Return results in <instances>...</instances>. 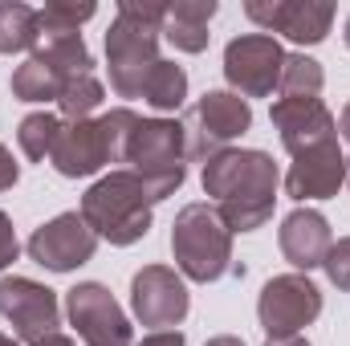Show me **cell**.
<instances>
[{"mask_svg": "<svg viewBox=\"0 0 350 346\" xmlns=\"http://www.w3.org/2000/svg\"><path fill=\"white\" fill-rule=\"evenodd\" d=\"M94 12H98L94 0H49L37 12V25L41 29H62V33H78Z\"/></svg>", "mask_w": 350, "mask_h": 346, "instance_id": "4316f807", "label": "cell"}, {"mask_svg": "<svg viewBox=\"0 0 350 346\" xmlns=\"http://www.w3.org/2000/svg\"><path fill=\"white\" fill-rule=\"evenodd\" d=\"M277 183V163L265 151L228 147L204 163V191L212 196V208L228 232H257L273 220Z\"/></svg>", "mask_w": 350, "mask_h": 346, "instance_id": "6da1fadb", "label": "cell"}, {"mask_svg": "<svg viewBox=\"0 0 350 346\" xmlns=\"http://www.w3.org/2000/svg\"><path fill=\"white\" fill-rule=\"evenodd\" d=\"M33 62L49 66L53 74L62 78H74V74H90V49L82 41V33H62V29H41L37 25V45H33Z\"/></svg>", "mask_w": 350, "mask_h": 346, "instance_id": "d6986e66", "label": "cell"}, {"mask_svg": "<svg viewBox=\"0 0 350 346\" xmlns=\"http://www.w3.org/2000/svg\"><path fill=\"white\" fill-rule=\"evenodd\" d=\"M253 127V110L241 94L232 90H208L183 118V139H187V159L208 163L212 155L228 151L232 139H241Z\"/></svg>", "mask_w": 350, "mask_h": 346, "instance_id": "8992f818", "label": "cell"}, {"mask_svg": "<svg viewBox=\"0 0 350 346\" xmlns=\"http://www.w3.org/2000/svg\"><path fill=\"white\" fill-rule=\"evenodd\" d=\"M342 183H347V155L338 151V143H330V147H318L293 159V168L285 175V196L297 204L330 200L338 196Z\"/></svg>", "mask_w": 350, "mask_h": 346, "instance_id": "9a60e30c", "label": "cell"}, {"mask_svg": "<svg viewBox=\"0 0 350 346\" xmlns=\"http://www.w3.org/2000/svg\"><path fill=\"white\" fill-rule=\"evenodd\" d=\"M66 314L70 326L86 338V346H135L131 318L122 314L114 293L98 281H82L66 293Z\"/></svg>", "mask_w": 350, "mask_h": 346, "instance_id": "9c48e42d", "label": "cell"}, {"mask_svg": "<svg viewBox=\"0 0 350 346\" xmlns=\"http://www.w3.org/2000/svg\"><path fill=\"white\" fill-rule=\"evenodd\" d=\"M347 183H350V159H347Z\"/></svg>", "mask_w": 350, "mask_h": 346, "instance_id": "74e56055", "label": "cell"}, {"mask_svg": "<svg viewBox=\"0 0 350 346\" xmlns=\"http://www.w3.org/2000/svg\"><path fill=\"white\" fill-rule=\"evenodd\" d=\"M94 249H98V237L82 220V212H62L29 237V257L49 273H74L78 265L94 257Z\"/></svg>", "mask_w": 350, "mask_h": 346, "instance_id": "7c38bea8", "label": "cell"}, {"mask_svg": "<svg viewBox=\"0 0 350 346\" xmlns=\"http://www.w3.org/2000/svg\"><path fill=\"white\" fill-rule=\"evenodd\" d=\"M342 37H347V49H350V16H347V33H342Z\"/></svg>", "mask_w": 350, "mask_h": 346, "instance_id": "8d00e7d4", "label": "cell"}, {"mask_svg": "<svg viewBox=\"0 0 350 346\" xmlns=\"http://www.w3.org/2000/svg\"><path fill=\"white\" fill-rule=\"evenodd\" d=\"M16 179H21V168H16V159H12V151L0 143V191H8V187H16Z\"/></svg>", "mask_w": 350, "mask_h": 346, "instance_id": "f546056e", "label": "cell"}, {"mask_svg": "<svg viewBox=\"0 0 350 346\" xmlns=\"http://www.w3.org/2000/svg\"><path fill=\"white\" fill-rule=\"evenodd\" d=\"M29 346H74V338H66V334H45V338H37V343H29Z\"/></svg>", "mask_w": 350, "mask_h": 346, "instance_id": "1f68e13d", "label": "cell"}, {"mask_svg": "<svg viewBox=\"0 0 350 346\" xmlns=\"http://www.w3.org/2000/svg\"><path fill=\"white\" fill-rule=\"evenodd\" d=\"M151 208H155V200L147 196L143 179L126 168L102 175L82 196V220L94 228L98 241H110L118 249H126L151 232Z\"/></svg>", "mask_w": 350, "mask_h": 346, "instance_id": "3957f363", "label": "cell"}, {"mask_svg": "<svg viewBox=\"0 0 350 346\" xmlns=\"http://www.w3.org/2000/svg\"><path fill=\"white\" fill-rule=\"evenodd\" d=\"M37 12L21 0H0V53H25L37 45Z\"/></svg>", "mask_w": 350, "mask_h": 346, "instance_id": "ffe728a7", "label": "cell"}, {"mask_svg": "<svg viewBox=\"0 0 350 346\" xmlns=\"http://www.w3.org/2000/svg\"><path fill=\"white\" fill-rule=\"evenodd\" d=\"M163 16H167V4H143V0L118 4L106 33V70L118 98H143L151 70L163 62L159 57Z\"/></svg>", "mask_w": 350, "mask_h": 346, "instance_id": "7a4b0ae2", "label": "cell"}, {"mask_svg": "<svg viewBox=\"0 0 350 346\" xmlns=\"http://www.w3.org/2000/svg\"><path fill=\"white\" fill-rule=\"evenodd\" d=\"M102 135H106V151H110V163H126V147H131V135L139 127V114L131 106H114L98 118Z\"/></svg>", "mask_w": 350, "mask_h": 346, "instance_id": "484cf974", "label": "cell"}, {"mask_svg": "<svg viewBox=\"0 0 350 346\" xmlns=\"http://www.w3.org/2000/svg\"><path fill=\"white\" fill-rule=\"evenodd\" d=\"M16 253H21V245H16V228H12V220L0 212V273L16 261Z\"/></svg>", "mask_w": 350, "mask_h": 346, "instance_id": "f1b7e54d", "label": "cell"}, {"mask_svg": "<svg viewBox=\"0 0 350 346\" xmlns=\"http://www.w3.org/2000/svg\"><path fill=\"white\" fill-rule=\"evenodd\" d=\"M245 16L253 25H261L265 33H281L297 45H318L326 41L330 25H334V4L322 0H249Z\"/></svg>", "mask_w": 350, "mask_h": 346, "instance_id": "8fae6325", "label": "cell"}, {"mask_svg": "<svg viewBox=\"0 0 350 346\" xmlns=\"http://www.w3.org/2000/svg\"><path fill=\"white\" fill-rule=\"evenodd\" d=\"M102 82L94 78V74H74V78H66V86H62V98H57V106H62V114L70 118V122H82L90 118L98 106H102Z\"/></svg>", "mask_w": 350, "mask_h": 346, "instance_id": "d4e9b609", "label": "cell"}, {"mask_svg": "<svg viewBox=\"0 0 350 346\" xmlns=\"http://www.w3.org/2000/svg\"><path fill=\"white\" fill-rule=\"evenodd\" d=\"M8 86H12V98H21V102H57L66 78L53 74L49 66H41V62L29 57L25 66H16V74H12Z\"/></svg>", "mask_w": 350, "mask_h": 346, "instance_id": "7402d4cb", "label": "cell"}, {"mask_svg": "<svg viewBox=\"0 0 350 346\" xmlns=\"http://www.w3.org/2000/svg\"><path fill=\"white\" fill-rule=\"evenodd\" d=\"M265 346H310V343H306L301 334H289V338H269Z\"/></svg>", "mask_w": 350, "mask_h": 346, "instance_id": "836d02e7", "label": "cell"}, {"mask_svg": "<svg viewBox=\"0 0 350 346\" xmlns=\"http://www.w3.org/2000/svg\"><path fill=\"white\" fill-rule=\"evenodd\" d=\"M326 86V74H322V66L314 62V57H306V53H285V66H281V98H318Z\"/></svg>", "mask_w": 350, "mask_h": 346, "instance_id": "cb8c5ba5", "label": "cell"}, {"mask_svg": "<svg viewBox=\"0 0 350 346\" xmlns=\"http://www.w3.org/2000/svg\"><path fill=\"white\" fill-rule=\"evenodd\" d=\"M183 98H187V74H183V66L159 62V66L151 70L147 86H143V102H147L151 110L167 114V110H179V106H183Z\"/></svg>", "mask_w": 350, "mask_h": 346, "instance_id": "44dd1931", "label": "cell"}, {"mask_svg": "<svg viewBox=\"0 0 350 346\" xmlns=\"http://www.w3.org/2000/svg\"><path fill=\"white\" fill-rule=\"evenodd\" d=\"M322 269H326L330 285H338V289H347L350 293V237H342V241L330 245V253H326V261H322Z\"/></svg>", "mask_w": 350, "mask_h": 346, "instance_id": "83f0119b", "label": "cell"}, {"mask_svg": "<svg viewBox=\"0 0 350 346\" xmlns=\"http://www.w3.org/2000/svg\"><path fill=\"white\" fill-rule=\"evenodd\" d=\"M49 163L57 168V175L66 179H82V175H94L110 163V151H106V135L94 118H82V122H66L57 143H53V155Z\"/></svg>", "mask_w": 350, "mask_h": 346, "instance_id": "e0dca14e", "label": "cell"}, {"mask_svg": "<svg viewBox=\"0 0 350 346\" xmlns=\"http://www.w3.org/2000/svg\"><path fill=\"white\" fill-rule=\"evenodd\" d=\"M281 66H285V49L277 45V37L269 33H245L232 37L224 49V78L232 94L249 98H269L281 82Z\"/></svg>", "mask_w": 350, "mask_h": 346, "instance_id": "ba28073f", "label": "cell"}, {"mask_svg": "<svg viewBox=\"0 0 350 346\" xmlns=\"http://www.w3.org/2000/svg\"><path fill=\"white\" fill-rule=\"evenodd\" d=\"M277 245H281V257L289 261L293 269L310 273V269H322V261L330 253L334 237H330V220L314 208H297L281 220L277 228Z\"/></svg>", "mask_w": 350, "mask_h": 346, "instance_id": "2e32d148", "label": "cell"}, {"mask_svg": "<svg viewBox=\"0 0 350 346\" xmlns=\"http://www.w3.org/2000/svg\"><path fill=\"white\" fill-rule=\"evenodd\" d=\"M172 257L179 277L212 285L224 273H232V232L224 228L220 212L212 204H187L179 208L172 224Z\"/></svg>", "mask_w": 350, "mask_h": 346, "instance_id": "277c9868", "label": "cell"}, {"mask_svg": "<svg viewBox=\"0 0 350 346\" xmlns=\"http://www.w3.org/2000/svg\"><path fill=\"white\" fill-rule=\"evenodd\" d=\"M135 346H183V334L179 330H155V334H147L143 343Z\"/></svg>", "mask_w": 350, "mask_h": 346, "instance_id": "4dcf8cb0", "label": "cell"}, {"mask_svg": "<svg viewBox=\"0 0 350 346\" xmlns=\"http://www.w3.org/2000/svg\"><path fill=\"white\" fill-rule=\"evenodd\" d=\"M62 127H66V122H62L57 114H49V110H37V114L21 118L16 143H21L25 159H33V163L49 159V155H53V143H57V135H62Z\"/></svg>", "mask_w": 350, "mask_h": 346, "instance_id": "603a6c76", "label": "cell"}, {"mask_svg": "<svg viewBox=\"0 0 350 346\" xmlns=\"http://www.w3.org/2000/svg\"><path fill=\"white\" fill-rule=\"evenodd\" d=\"M204 346H245V343H241L237 334H216V338H208Z\"/></svg>", "mask_w": 350, "mask_h": 346, "instance_id": "d6a6232c", "label": "cell"}, {"mask_svg": "<svg viewBox=\"0 0 350 346\" xmlns=\"http://www.w3.org/2000/svg\"><path fill=\"white\" fill-rule=\"evenodd\" d=\"M318 314H322V293L306 273L269 277L261 297H257V318H261V330L269 338L301 334L306 326L318 322Z\"/></svg>", "mask_w": 350, "mask_h": 346, "instance_id": "52a82bcc", "label": "cell"}, {"mask_svg": "<svg viewBox=\"0 0 350 346\" xmlns=\"http://www.w3.org/2000/svg\"><path fill=\"white\" fill-rule=\"evenodd\" d=\"M338 135L350 143V102H347V110H342V118H338Z\"/></svg>", "mask_w": 350, "mask_h": 346, "instance_id": "e575fe53", "label": "cell"}, {"mask_svg": "<svg viewBox=\"0 0 350 346\" xmlns=\"http://www.w3.org/2000/svg\"><path fill=\"white\" fill-rule=\"evenodd\" d=\"M126 172L143 179L147 196L159 204L183 187L187 175V139L183 122L175 118H139L131 147H126Z\"/></svg>", "mask_w": 350, "mask_h": 346, "instance_id": "5b68a950", "label": "cell"}, {"mask_svg": "<svg viewBox=\"0 0 350 346\" xmlns=\"http://www.w3.org/2000/svg\"><path fill=\"white\" fill-rule=\"evenodd\" d=\"M131 310L143 326H163L175 330L187 310H191V293L183 285V277L167 265H143L131 277Z\"/></svg>", "mask_w": 350, "mask_h": 346, "instance_id": "30bf717a", "label": "cell"}, {"mask_svg": "<svg viewBox=\"0 0 350 346\" xmlns=\"http://www.w3.org/2000/svg\"><path fill=\"white\" fill-rule=\"evenodd\" d=\"M212 16H216V0H175L167 4V16H163V37L179 53H204L212 41L208 33Z\"/></svg>", "mask_w": 350, "mask_h": 346, "instance_id": "ac0fdd59", "label": "cell"}, {"mask_svg": "<svg viewBox=\"0 0 350 346\" xmlns=\"http://www.w3.org/2000/svg\"><path fill=\"white\" fill-rule=\"evenodd\" d=\"M273 127L281 135V147L293 159L306 151L338 143V122L322 98H277L273 102Z\"/></svg>", "mask_w": 350, "mask_h": 346, "instance_id": "4fadbf2b", "label": "cell"}, {"mask_svg": "<svg viewBox=\"0 0 350 346\" xmlns=\"http://www.w3.org/2000/svg\"><path fill=\"white\" fill-rule=\"evenodd\" d=\"M0 346H16V343H12V338H8V334H0Z\"/></svg>", "mask_w": 350, "mask_h": 346, "instance_id": "d590c367", "label": "cell"}, {"mask_svg": "<svg viewBox=\"0 0 350 346\" xmlns=\"http://www.w3.org/2000/svg\"><path fill=\"white\" fill-rule=\"evenodd\" d=\"M0 314L12 322L16 338L25 343H37L45 334L57 330V293L41 281H29V277H0Z\"/></svg>", "mask_w": 350, "mask_h": 346, "instance_id": "5bb4252c", "label": "cell"}]
</instances>
